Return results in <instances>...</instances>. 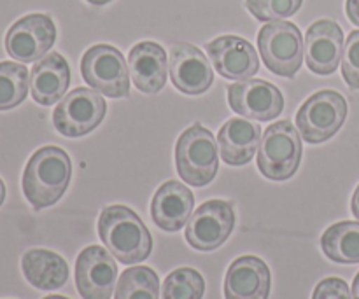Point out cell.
<instances>
[{
	"label": "cell",
	"mask_w": 359,
	"mask_h": 299,
	"mask_svg": "<svg viewBox=\"0 0 359 299\" xmlns=\"http://www.w3.org/2000/svg\"><path fill=\"white\" fill-rule=\"evenodd\" d=\"M351 209H353V214L354 217L359 221V186L356 188V191H354L353 195V203H351Z\"/></svg>",
	"instance_id": "f546056e"
},
{
	"label": "cell",
	"mask_w": 359,
	"mask_h": 299,
	"mask_svg": "<svg viewBox=\"0 0 359 299\" xmlns=\"http://www.w3.org/2000/svg\"><path fill=\"white\" fill-rule=\"evenodd\" d=\"M105 112L107 104L97 91L76 88L56 105L53 125L62 135L76 139L93 132L102 123Z\"/></svg>",
	"instance_id": "ba28073f"
},
{
	"label": "cell",
	"mask_w": 359,
	"mask_h": 299,
	"mask_svg": "<svg viewBox=\"0 0 359 299\" xmlns=\"http://www.w3.org/2000/svg\"><path fill=\"white\" fill-rule=\"evenodd\" d=\"M4 200H6V186H4L2 179H0V205L4 203Z\"/></svg>",
	"instance_id": "1f68e13d"
},
{
	"label": "cell",
	"mask_w": 359,
	"mask_h": 299,
	"mask_svg": "<svg viewBox=\"0 0 359 299\" xmlns=\"http://www.w3.org/2000/svg\"><path fill=\"white\" fill-rule=\"evenodd\" d=\"M193 205V193L181 182L168 181L160 186L151 202V217L160 230L174 233L188 224Z\"/></svg>",
	"instance_id": "e0dca14e"
},
{
	"label": "cell",
	"mask_w": 359,
	"mask_h": 299,
	"mask_svg": "<svg viewBox=\"0 0 359 299\" xmlns=\"http://www.w3.org/2000/svg\"><path fill=\"white\" fill-rule=\"evenodd\" d=\"M56 41V27L48 14H28L6 35V49L13 60L32 63L44 58Z\"/></svg>",
	"instance_id": "30bf717a"
},
{
	"label": "cell",
	"mask_w": 359,
	"mask_h": 299,
	"mask_svg": "<svg viewBox=\"0 0 359 299\" xmlns=\"http://www.w3.org/2000/svg\"><path fill=\"white\" fill-rule=\"evenodd\" d=\"M72 177L69 154L55 146L34 153L23 172V193L35 210H42L58 202L67 191Z\"/></svg>",
	"instance_id": "7a4b0ae2"
},
{
	"label": "cell",
	"mask_w": 359,
	"mask_h": 299,
	"mask_svg": "<svg viewBox=\"0 0 359 299\" xmlns=\"http://www.w3.org/2000/svg\"><path fill=\"white\" fill-rule=\"evenodd\" d=\"M312 299H351L349 286L339 277H330L316 286Z\"/></svg>",
	"instance_id": "83f0119b"
},
{
	"label": "cell",
	"mask_w": 359,
	"mask_h": 299,
	"mask_svg": "<svg viewBox=\"0 0 359 299\" xmlns=\"http://www.w3.org/2000/svg\"><path fill=\"white\" fill-rule=\"evenodd\" d=\"M170 79L182 93L200 95L212 86L214 72L198 48L179 42L170 49Z\"/></svg>",
	"instance_id": "9a60e30c"
},
{
	"label": "cell",
	"mask_w": 359,
	"mask_h": 299,
	"mask_svg": "<svg viewBox=\"0 0 359 299\" xmlns=\"http://www.w3.org/2000/svg\"><path fill=\"white\" fill-rule=\"evenodd\" d=\"M98 235L109 252L123 265L146 261L153 249L149 230L128 207H105L98 219Z\"/></svg>",
	"instance_id": "6da1fadb"
},
{
	"label": "cell",
	"mask_w": 359,
	"mask_h": 299,
	"mask_svg": "<svg viewBox=\"0 0 359 299\" xmlns=\"http://www.w3.org/2000/svg\"><path fill=\"white\" fill-rule=\"evenodd\" d=\"M203 293V277L193 268H179L165 279L161 299H202Z\"/></svg>",
	"instance_id": "d4e9b609"
},
{
	"label": "cell",
	"mask_w": 359,
	"mask_h": 299,
	"mask_svg": "<svg viewBox=\"0 0 359 299\" xmlns=\"http://www.w3.org/2000/svg\"><path fill=\"white\" fill-rule=\"evenodd\" d=\"M235 228V212L231 203L210 200L200 205L186 224V240L193 249L210 252L219 249Z\"/></svg>",
	"instance_id": "9c48e42d"
},
{
	"label": "cell",
	"mask_w": 359,
	"mask_h": 299,
	"mask_svg": "<svg viewBox=\"0 0 359 299\" xmlns=\"http://www.w3.org/2000/svg\"><path fill=\"white\" fill-rule=\"evenodd\" d=\"M353 299H359V273L356 275V279H354V284H353Z\"/></svg>",
	"instance_id": "4dcf8cb0"
},
{
	"label": "cell",
	"mask_w": 359,
	"mask_h": 299,
	"mask_svg": "<svg viewBox=\"0 0 359 299\" xmlns=\"http://www.w3.org/2000/svg\"><path fill=\"white\" fill-rule=\"evenodd\" d=\"M212 65L224 79H251L259 69L258 53L251 42L237 35H223L205 46Z\"/></svg>",
	"instance_id": "5bb4252c"
},
{
	"label": "cell",
	"mask_w": 359,
	"mask_h": 299,
	"mask_svg": "<svg viewBox=\"0 0 359 299\" xmlns=\"http://www.w3.org/2000/svg\"><path fill=\"white\" fill-rule=\"evenodd\" d=\"M228 102L238 116L256 121H272L284 111L279 88L262 79H245L228 86Z\"/></svg>",
	"instance_id": "8fae6325"
},
{
	"label": "cell",
	"mask_w": 359,
	"mask_h": 299,
	"mask_svg": "<svg viewBox=\"0 0 359 299\" xmlns=\"http://www.w3.org/2000/svg\"><path fill=\"white\" fill-rule=\"evenodd\" d=\"M128 69L142 93H158L167 84V53L156 42H139L128 55Z\"/></svg>",
	"instance_id": "ac0fdd59"
},
{
	"label": "cell",
	"mask_w": 359,
	"mask_h": 299,
	"mask_svg": "<svg viewBox=\"0 0 359 299\" xmlns=\"http://www.w3.org/2000/svg\"><path fill=\"white\" fill-rule=\"evenodd\" d=\"M175 165L186 184L203 188L212 182L219 167V158L210 130L198 123L184 130L175 146Z\"/></svg>",
	"instance_id": "3957f363"
},
{
	"label": "cell",
	"mask_w": 359,
	"mask_h": 299,
	"mask_svg": "<svg viewBox=\"0 0 359 299\" xmlns=\"http://www.w3.org/2000/svg\"><path fill=\"white\" fill-rule=\"evenodd\" d=\"M258 48L266 69L276 76L293 77L304 63V39L297 25L272 21L259 30Z\"/></svg>",
	"instance_id": "5b68a950"
},
{
	"label": "cell",
	"mask_w": 359,
	"mask_h": 299,
	"mask_svg": "<svg viewBox=\"0 0 359 299\" xmlns=\"http://www.w3.org/2000/svg\"><path fill=\"white\" fill-rule=\"evenodd\" d=\"M28 70L14 62L0 63V111H9L25 102L30 88Z\"/></svg>",
	"instance_id": "cb8c5ba5"
},
{
	"label": "cell",
	"mask_w": 359,
	"mask_h": 299,
	"mask_svg": "<svg viewBox=\"0 0 359 299\" xmlns=\"http://www.w3.org/2000/svg\"><path fill=\"white\" fill-rule=\"evenodd\" d=\"M118 279V266L104 247L84 249L76 261L77 291L84 299H111Z\"/></svg>",
	"instance_id": "7c38bea8"
},
{
	"label": "cell",
	"mask_w": 359,
	"mask_h": 299,
	"mask_svg": "<svg viewBox=\"0 0 359 299\" xmlns=\"http://www.w3.org/2000/svg\"><path fill=\"white\" fill-rule=\"evenodd\" d=\"M302 153V139L293 123H273L265 130L259 144V172L270 181H287L297 174Z\"/></svg>",
	"instance_id": "277c9868"
},
{
	"label": "cell",
	"mask_w": 359,
	"mask_h": 299,
	"mask_svg": "<svg viewBox=\"0 0 359 299\" xmlns=\"http://www.w3.org/2000/svg\"><path fill=\"white\" fill-rule=\"evenodd\" d=\"M342 74L349 88L359 90V30L351 32L344 46Z\"/></svg>",
	"instance_id": "4316f807"
},
{
	"label": "cell",
	"mask_w": 359,
	"mask_h": 299,
	"mask_svg": "<svg viewBox=\"0 0 359 299\" xmlns=\"http://www.w3.org/2000/svg\"><path fill=\"white\" fill-rule=\"evenodd\" d=\"M304 0H245L249 13L259 21H280L302 7Z\"/></svg>",
	"instance_id": "484cf974"
},
{
	"label": "cell",
	"mask_w": 359,
	"mask_h": 299,
	"mask_svg": "<svg viewBox=\"0 0 359 299\" xmlns=\"http://www.w3.org/2000/svg\"><path fill=\"white\" fill-rule=\"evenodd\" d=\"M307 67L318 76H330L339 69L344 55V32L332 20H319L307 30L305 37Z\"/></svg>",
	"instance_id": "4fadbf2b"
},
{
	"label": "cell",
	"mask_w": 359,
	"mask_h": 299,
	"mask_svg": "<svg viewBox=\"0 0 359 299\" xmlns=\"http://www.w3.org/2000/svg\"><path fill=\"white\" fill-rule=\"evenodd\" d=\"M81 74L88 86L105 97L125 98L130 95L128 67L114 46L97 44L88 49L81 62Z\"/></svg>",
	"instance_id": "52a82bcc"
},
{
	"label": "cell",
	"mask_w": 359,
	"mask_h": 299,
	"mask_svg": "<svg viewBox=\"0 0 359 299\" xmlns=\"http://www.w3.org/2000/svg\"><path fill=\"white\" fill-rule=\"evenodd\" d=\"M160 280L147 266H133L126 270L118 282L114 299H158Z\"/></svg>",
	"instance_id": "603a6c76"
},
{
	"label": "cell",
	"mask_w": 359,
	"mask_h": 299,
	"mask_svg": "<svg viewBox=\"0 0 359 299\" xmlns=\"http://www.w3.org/2000/svg\"><path fill=\"white\" fill-rule=\"evenodd\" d=\"M346 118V98L337 91L323 90L298 109L297 128L305 142L323 144L342 128Z\"/></svg>",
	"instance_id": "8992f818"
},
{
	"label": "cell",
	"mask_w": 359,
	"mask_h": 299,
	"mask_svg": "<svg viewBox=\"0 0 359 299\" xmlns=\"http://www.w3.org/2000/svg\"><path fill=\"white\" fill-rule=\"evenodd\" d=\"M70 83L67 60L58 53H49L39 60L30 72L32 97L41 105H53L62 100Z\"/></svg>",
	"instance_id": "ffe728a7"
},
{
	"label": "cell",
	"mask_w": 359,
	"mask_h": 299,
	"mask_svg": "<svg viewBox=\"0 0 359 299\" xmlns=\"http://www.w3.org/2000/svg\"><path fill=\"white\" fill-rule=\"evenodd\" d=\"M270 270L255 256H242L231 263L224 279L226 299H269Z\"/></svg>",
	"instance_id": "2e32d148"
},
{
	"label": "cell",
	"mask_w": 359,
	"mask_h": 299,
	"mask_svg": "<svg viewBox=\"0 0 359 299\" xmlns=\"http://www.w3.org/2000/svg\"><path fill=\"white\" fill-rule=\"evenodd\" d=\"M262 128L244 118L228 119L217 133L221 158L226 165L242 167L255 158L258 151Z\"/></svg>",
	"instance_id": "d6986e66"
},
{
	"label": "cell",
	"mask_w": 359,
	"mask_h": 299,
	"mask_svg": "<svg viewBox=\"0 0 359 299\" xmlns=\"http://www.w3.org/2000/svg\"><path fill=\"white\" fill-rule=\"evenodd\" d=\"M23 275L41 291L60 289L69 280V266L62 256L46 249H32L21 259Z\"/></svg>",
	"instance_id": "44dd1931"
},
{
	"label": "cell",
	"mask_w": 359,
	"mask_h": 299,
	"mask_svg": "<svg viewBox=\"0 0 359 299\" xmlns=\"http://www.w3.org/2000/svg\"><path fill=\"white\" fill-rule=\"evenodd\" d=\"M321 247L330 261L356 265L359 263V223L344 221L330 226L323 235Z\"/></svg>",
	"instance_id": "7402d4cb"
},
{
	"label": "cell",
	"mask_w": 359,
	"mask_h": 299,
	"mask_svg": "<svg viewBox=\"0 0 359 299\" xmlns=\"http://www.w3.org/2000/svg\"><path fill=\"white\" fill-rule=\"evenodd\" d=\"M44 299H69V298H63V296H48V298H44Z\"/></svg>",
	"instance_id": "836d02e7"
},
{
	"label": "cell",
	"mask_w": 359,
	"mask_h": 299,
	"mask_svg": "<svg viewBox=\"0 0 359 299\" xmlns=\"http://www.w3.org/2000/svg\"><path fill=\"white\" fill-rule=\"evenodd\" d=\"M346 13L349 16L351 23L359 27V0H347L346 2Z\"/></svg>",
	"instance_id": "f1b7e54d"
},
{
	"label": "cell",
	"mask_w": 359,
	"mask_h": 299,
	"mask_svg": "<svg viewBox=\"0 0 359 299\" xmlns=\"http://www.w3.org/2000/svg\"><path fill=\"white\" fill-rule=\"evenodd\" d=\"M90 4H93V6H105V4H109L111 0H88Z\"/></svg>",
	"instance_id": "d6a6232c"
}]
</instances>
